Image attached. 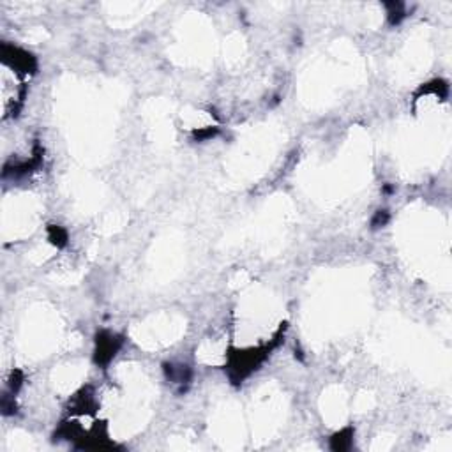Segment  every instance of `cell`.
I'll list each match as a JSON object with an SVG mask.
<instances>
[{
  "label": "cell",
  "instance_id": "obj_1",
  "mask_svg": "<svg viewBox=\"0 0 452 452\" xmlns=\"http://www.w3.org/2000/svg\"><path fill=\"white\" fill-rule=\"evenodd\" d=\"M104 334H101V339L97 336V357L95 361L101 362V364H106L110 359L115 355V352L119 350V345H121V339H117L113 336H108L104 339Z\"/></svg>",
  "mask_w": 452,
  "mask_h": 452
},
{
  "label": "cell",
  "instance_id": "obj_2",
  "mask_svg": "<svg viewBox=\"0 0 452 452\" xmlns=\"http://www.w3.org/2000/svg\"><path fill=\"white\" fill-rule=\"evenodd\" d=\"M387 219H389V217H387V212H385V211H380L378 214H376V219L373 221V226H378V224H385V223H387Z\"/></svg>",
  "mask_w": 452,
  "mask_h": 452
}]
</instances>
